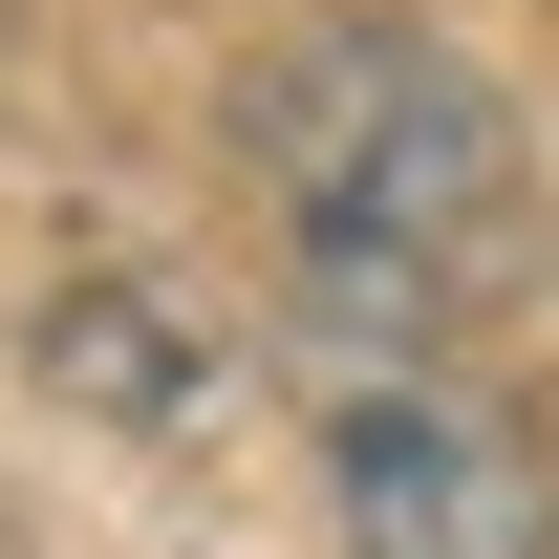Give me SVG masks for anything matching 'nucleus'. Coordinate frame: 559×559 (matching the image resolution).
Wrapping results in <instances>:
<instances>
[{
	"label": "nucleus",
	"instance_id": "nucleus-3",
	"mask_svg": "<svg viewBox=\"0 0 559 559\" xmlns=\"http://www.w3.org/2000/svg\"><path fill=\"white\" fill-rule=\"evenodd\" d=\"M44 388L108 430H173L194 409V345H173V301H151V259H86L66 301H44Z\"/></svg>",
	"mask_w": 559,
	"mask_h": 559
},
{
	"label": "nucleus",
	"instance_id": "nucleus-1",
	"mask_svg": "<svg viewBox=\"0 0 559 559\" xmlns=\"http://www.w3.org/2000/svg\"><path fill=\"white\" fill-rule=\"evenodd\" d=\"M237 173H259L280 301H301L345 366H430L452 323L516 301V259H538L516 108H495L474 44H430V22H301V44H259Z\"/></svg>",
	"mask_w": 559,
	"mask_h": 559
},
{
	"label": "nucleus",
	"instance_id": "nucleus-2",
	"mask_svg": "<svg viewBox=\"0 0 559 559\" xmlns=\"http://www.w3.org/2000/svg\"><path fill=\"white\" fill-rule=\"evenodd\" d=\"M323 516H345V559H559V452L474 366H345L323 388Z\"/></svg>",
	"mask_w": 559,
	"mask_h": 559
}]
</instances>
